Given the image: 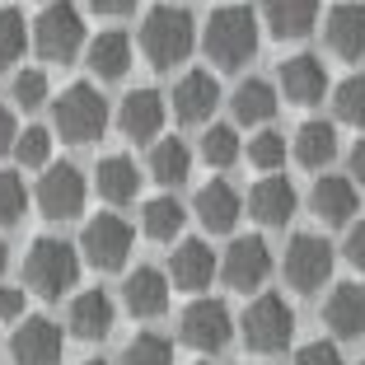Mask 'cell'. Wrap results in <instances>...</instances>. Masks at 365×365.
Masks as SVG:
<instances>
[{
    "label": "cell",
    "instance_id": "obj_1",
    "mask_svg": "<svg viewBox=\"0 0 365 365\" xmlns=\"http://www.w3.org/2000/svg\"><path fill=\"white\" fill-rule=\"evenodd\" d=\"M258 14L248 10V5H220V10L206 19V33H202V47L220 71H239L258 56Z\"/></svg>",
    "mask_w": 365,
    "mask_h": 365
},
{
    "label": "cell",
    "instance_id": "obj_2",
    "mask_svg": "<svg viewBox=\"0 0 365 365\" xmlns=\"http://www.w3.org/2000/svg\"><path fill=\"white\" fill-rule=\"evenodd\" d=\"M140 47L150 56V66L173 71V66L187 61V52L197 47V24L182 5H155L140 24Z\"/></svg>",
    "mask_w": 365,
    "mask_h": 365
},
{
    "label": "cell",
    "instance_id": "obj_3",
    "mask_svg": "<svg viewBox=\"0 0 365 365\" xmlns=\"http://www.w3.org/2000/svg\"><path fill=\"white\" fill-rule=\"evenodd\" d=\"M24 281L33 295L43 300H61L66 290L80 281V253L66 239H38L24 258Z\"/></svg>",
    "mask_w": 365,
    "mask_h": 365
},
{
    "label": "cell",
    "instance_id": "obj_4",
    "mask_svg": "<svg viewBox=\"0 0 365 365\" xmlns=\"http://www.w3.org/2000/svg\"><path fill=\"white\" fill-rule=\"evenodd\" d=\"M239 337H244L248 351H258V356L286 351L290 337H295V309L281 295H258L244 309V319H239Z\"/></svg>",
    "mask_w": 365,
    "mask_h": 365
},
{
    "label": "cell",
    "instance_id": "obj_5",
    "mask_svg": "<svg viewBox=\"0 0 365 365\" xmlns=\"http://www.w3.org/2000/svg\"><path fill=\"white\" fill-rule=\"evenodd\" d=\"M52 122L71 145H89V140H98L103 127H108V103H103V94H98L94 85H71L61 98H56Z\"/></svg>",
    "mask_w": 365,
    "mask_h": 365
},
{
    "label": "cell",
    "instance_id": "obj_6",
    "mask_svg": "<svg viewBox=\"0 0 365 365\" xmlns=\"http://www.w3.org/2000/svg\"><path fill=\"white\" fill-rule=\"evenodd\" d=\"M33 47H38V56H47V61H71V56L85 47V19H80V10L71 0H52V5L38 14V24H33Z\"/></svg>",
    "mask_w": 365,
    "mask_h": 365
},
{
    "label": "cell",
    "instance_id": "obj_7",
    "mask_svg": "<svg viewBox=\"0 0 365 365\" xmlns=\"http://www.w3.org/2000/svg\"><path fill=\"white\" fill-rule=\"evenodd\" d=\"M281 272H286V286L309 295V290H323L328 277H333V244L323 235H295L286 244V258H281Z\"/></svg>",
    "mask_w": 365,
    "mask_h": 365
},
{
    "label": "cell",
    "instance_id": "obj_8",
    "mask_svg": "<svg viewBox=\"0 0 365 365\" xmlns=\"http://www.w3.org/2000/svg\"><path fill=\"white\" fill-rule=\"evenodd\" d=\"M178 333L182 342L192 346V351H225L230 337H235V319H230V304L225 300H192L187 309H182L178 319Z\"/></svg>",
    "mask_w": 365,
    "mask_h": 365
},
{
    "label": "cell",
    "instance_id": "obj_9",
    "mask_svg": "<svg viewBox=\"0 0 365 365\" xmlns=\"http://www.w3.org/2000/svg\"><path fill=\"white\" fill-rule=\"evenodd\" d=\"M131 244H136L131 225L122 220V215H113V211L94 215V220L85 225V235H80V253H85L98 272H118L122 262L131 258Z\"/></svg>",
    "mask_w": 365,
    "mask_h": 365
},
{
    "label": "cell",
    "instance_id": "obj_10",
    "mask_svg": "<svg viewBox=\"0 0 365 365\" xmlns=\"http://www.w3.org/2000/svg\"><path fill=\"white\" fill-rule=\"evenodd\" d=\"M85 192L89 182L76 164H47L43 178H38V206H43L47 220H71V215L85 211Z\"/></svg>",
    "mask_w": 365,
    "mask_h": 365
},
{
    "label": "cell",
    "instance_id": "obj_11",
    "mask_svg": "<svg viewBox=\"0 0 365 365\" xmlns=\"http://www.w3.org/2000/svg\"><path fill=\"white\" fill-rule=\"evenodd\" d=\"M267 272H272V248L258 235H239L225 248V258H220V277L235 290H258L267 281Z\"/></svg>",
    "mask_w": 365,
    "mask_h": 365
},
{
    "label": "cell",
    "instance_id": "obj_12",
    "mask_svg": "<svg viewBox=\"0 0 365 365\" xmlns=\"http://www.w3.org/2000/svg\"><path fill=\"white\" fill-rule=\"evenodd\" d=\"M164 118H169V103H164L160 89H131L118 108V127L127 140H160L164 131Z\"/></svg>",
    "mask_w": 365,
    "mask_h": 365
},
{
    "label": "cell",
    "instance_id": "obj_13",
    "mask_svg": "<svg viewBox=\"0 0 365 365\" xmlns=\"http://www.w3.org/2000/svg\"><path fill=\"white\" fill-rule=\"evenodd\" d=\"M10 351H14V365H61L66 337H61V328H56L52 319L38 314V319H24L19 323Z\"/></svg>",
    "mask_w": 365,
    "mask_h": 365
},
{
    "label": "cell",
    "instance_id": "obj_14",
    "mask_svg": "<svg viewBox=\"0 0 365 365\" xmlns=\"http://www.w3.org/2000/svg\"><path fill=\"white\" fill-rule=\"evenodd\" d=\"M323 38H328L333 56H342V61H361V56H365V5H361V0H342V5H333L328 19H323Z\"/></svg>",
    "mask_w": 365,
    "mask_h": 365
},
{
    "label": "cell",
    "instance_id": "obj_15",
    "mask_svg": "<svg viewBox=\"0 0 365 365\" xmlns=\"http://www.w3.org/2000/svg\"><path fill=\"white\" fill-rule=\"evenodd\" d=\"M173 118L187 122V127H197V122H211L215 103H220V85H215V76H206V71H187V76L173 85Z\"/></svg>",
    "mask_w": 365,
    "mask_h": 365
},
{
    "label": "cell",
    "instance_id": "obj_16",
    "mask_svg": "<svg viewBox=\"0 0 365 365\" xmlns=\"http://www.w3.org/2000/svg\"><path fill=\"white\" fill-rule=\"evenodd\" d=\"M122 300L131 319H160L169 309V277L160 267H136L122 281Z\"/></svg>",
    "mask_w": 365,
    "mask_h": 365
},
{
    "label": "cell",
    "instance_id": "obj_17",
    "mask_svg": "<svg viewBox=\"0 0 365 365\" xmlns=\"http://www.w3.org/2000/svg\"><path fill=\"white\" fill-rule=\"evenodd\" d=\"M113 323H118V309H113V295H103V290H80L71 300V314H66V328L76 337H85V342L108 337Z\"/></svg>",
    "mask_w": 365,
    "mask_h": 365
},
{
    "label": "cell",
    "instance_id": "obj_18",
    "mask_svg": "<svg viewBox=\"0 0 365 365\" xmlns=\"http://www.w3.org/2000/svg\"><path fill=\"white\" fill-rule=\"evenodd\" d=\"M281 94L290 98V103H319L323 94H328V71H323L319 56L300 52V56H286L281 61Z\"/></svg>",
    "mask_w": 365,
    "mask_h": 365
},
{
    "label": "cell",
    "instance_id": "obj_19",
    "mask_svg": "<svg viewBox=\"0 0 365 365\" xmlns=\"http://www.w3.org/2000/svg\"><path fill=\"white\" fill-rule=\"evenodd\" d=\"M314 215H319L323 225H346L356 215V206H361V197H356V182L342 178V173H323L319 182H314V197H309Z\"/></svg>",
    "mask_w": 365,
    "mask_h": 365
},
{
    "label": "cell",
    "instance_id": "obj_20",
    "mask_svg": "<svg viewBox=\"0 0 365 365\" xmlns=\"http://www.w3.org/2000/svg\"><path fill=\"white\" fill-rule=\"evenodd\" d=\"M192 211H197V225H202V230H211V235H230L235 220H239V211H244V197H239L230 182H206L202 192H197Z\"/></svg>",
    "mask_w": 365,
    "mask_h": 365
},
{
    "label": "cell",
    "instance_id": "obj_21",
    "mask_svg": "<svg viewBox=\"0 0 365 365\" xmlns=\"http://www.w3.org/2000/svg\"><path fill=\"white\" fill-rule=\"evenodd\" d=\"M323 323L337 337H365V286L361 281H342L323 300Z\"/></svg>",
    "mask_w": 365,
    "mask_h": 365
},
{
    "label": "cell",
    "instance_id": "obj_22",
    "mask_svg": "<svg viewBox=\"0 0 365 365\" xmlns=\"http://www.w3.org/2000/svg\"><path fill=\"white\" fill-rule=\"evenodd\" d=\"M215 253H211V244H202V239H182L178 248H173V258H169V277H173V286H182V290H206L211 286V277H215Z\"/></svg>",
    "mask_w": 365,
    "mask_h": 365
},
{
    "label": "cell",
    "instance_id": "obj_23",
    "mask_svg": "<svg viewBox=\"0 0 365 365\" xmlns=\"http://www.w3.org/2000/svg\"><path fill=\"white\" fill-rule=\"evenodd\" d=\"M248 211H253V220H262V225H286L290 215H295V187H290V178L267 173L262 182H253Z\"/></svg>",
    "mask_w": 365,
    "mask_h": 365
},
{
    "label": "cell",
    "instance_id": "obj_24",
    "mask_svg": "<svg viewBox=\"0 0 365 365\" xmlns=\"http://www.w3.org/2000/svg\"><path fill=\"white\" fill-rule=\"evenodd\" d=\"M85 61H89V71H94L98 80H122V76L131 71V38H127L122 29L98 33L94 43H89Z\"/></svg>",
    "mask_w": 365,
    "mask_h": 365
},
{
    "label": "cell",
    "instance_id": "obj_25",
    "mask_svg": "<svg viewBox=\"0 0 365 365\" xmlns=\"http://www.w3.org/2000/svg\"><path fill=\"white\" fill-rule=\"evenodd\" d=\"M94 187L98 197H108L113 206L122 202H136V187H140V169L131 155H108V160H98L94 169Z\"/></svg>",
    "mask_w": 365,
    "mask_h": 365
},
{
    "label": "cell",
    "instance_id": "obj_26",
    "mask_svg": "<svg viewBox=\"0 0 365 365\" xmlns=\"http://www.w3.org/2000/svg\"><path fill=\"white\" fill-rule=\"evenodd\" d=\"M262 19L277 38H309L319 24V0H267Z\"/></svg>",
    "mask_w": 365,
    "mask_h": 365
},
{
    "label": "cell",
    "instance_id": "obj_27",
    "mask_svg": "<svg viewBox=\"0 0 365 365\" xmlns=\"http://www.w3.org/2000/svg\"><path fill=\"white\" fill-rule=\"evenodd\" d=\"M230 108H235V122L239 127H262V122L277 118V85L267 80H244V85L230 94Z\"/></svg>",
    "mask_w": 365,
    "mask_h": 365
},
{
    "label": "cell",
    "instance_id": "obj_28",
    "mask_svg": "<svg viewBox=\"0 0 365 365\" xmlns=\"http://www.w3.org/2000/svg\"><path fill=\"white\" fill-rule=\"evenodd\" d=\"M150 173H155V182H164V187L187 182V173H192V150H187V140H178V136L155 140L150 145Z\"/></svg>",
    "mask_w": 365,
    "mask_h": 365
},
{
    "label": "cell",
    "instance_id": "obj_29",
    "mask_svg": "<svg viewBox=\"0 0 365 365\" xmlns=\"http://www.w3.org/2000/svg\"><path fill=\"white\" fill-rule=\"evenodd\" d=\"M337 155V127L333 122H304L300 131H295V160L304 164V169H323V164Z\"/></svg>",
    "mask_w": 365,
    "mask_h": 365
},
{
    "label": "cell",
    "instance_id": "obj_30",
    "mask_svg": "<svg viewBox=\"0 0 365 365\" xmlns=\"http://www.w3.org/2000/svg\"><path fill=\"white\" fill-rule=\"evenodd\" d=\"M182 225H187V211H182L173 197H155V202L140 206V230H145V239H155V244H173V239L182 235Z\"/></svg>",
    "mask_w": 365,
    "mask_h": 365
},
{
    "label": "cell",
    "instance_id": "obj_31",
    "mask_svg": "<svg viewBox=\"0 0 365 365\" xmlns=\"http://www.w3.org/2000/svg\"><path fill=\"white\" fill-rule=\"evenodd\" d=\"M122 365H173V342L164 333H136L122 346Z\"/></svg>",
    "mask_w": 365,
    "mask_h": 365
},
{
    "label": "cell",
    "instance_id": "obj_32",
    "mask_svg": "<svg viewBox=\"0 0 365 365\" xmlns=\"http://www.w3.org/2000/svg\"><path fill=\"white\" fill-rule=\"evenodd\" d=\"M244 155V145H239V131L235 127H206V136H202V160L211 164V169H230V164Z\"/></svg>",
    "mask_w": 365,
    "mask_h": 365
},
{
    "label": "cell",
    "instance_id": "obj_33",
    "mask_svg": "<svg viewBox=\"0 0 365 365\" xmlns=\"http://www.w3.org/2000/svg\"><path fill=\"white\" fill-rule=\"evenodd\" d=\"M333 108H337V122L365 127V76H346L342 85L333 89Z\"/></svg>",
    "mask_w": 365,
    "mask_h": 365
},
{
    "label": "cell",
    "instance_id": "obj_34",
    "mask_svg": "<svg viewBox=\"0 0 365 365\" xmlns=\"http://www.w3.org/2000/svg\"><path fill=\"white\" fill-rule=\"evenodd\" d=\"M14 160L24 169H47L52 164V131L47 127H24L19 140H14Z\"/></svg>",
    "mask_w": 365,
    "mask_h": 365
},
{
    "label": "cell",
    "instance_id": "obj_35",
    "mask_svg": "<svg viewBox=\"0 0 365 365\" xmlns=\"http://www.w3.org/2000/svg\"><path fill=\"white\" fill-rule=\"evenodd\" d=\"M244 155H248V164H258L262 173H277L281 164H286V136L262 127L258 136H248V150Z\"/></svg>",
    "mask_w": 365,
    "mask_h": 365
},
{
    "label": "cell",
    "instance_id": "obj_36",
    "mask_svg": "<svg viewBox=\"0 0 365 365\" xmlns=\"http://www.w3.org/2000/svg\"><path fill=\"white\" fill-rule=\"evenodd\" d=\"M24 43H29V29H24V14L0 5V71L14 66L24 56Z\"/></svg>",
    "mask_w": 365,
    "mask_h": 365
},
{
    "label": "cell",
    "instance_id": "obj_37",
    "mask_svg": "<svg viewBox=\"0 0 365 365\" xmlns=\"http://www.w3.org/2000/svg\"><path fill=\"white\" fill-rule=\"evenodd\" d=\"M29 211V192H24V178L10 169H0V225H19V215Z\"/></svg>",
    "mask_w": 365,
    "mask_h": 365
},
{
    "label": "cell",
    "instance_id": "obj_38",
    "mask_svg": "<svg viewBox=\"0 0 365 365\" xmlns=\"http://www.w3.org/2000/svg\"><path fill=\"white\" fill-rule=\"evenodd\" d=\"M47 94H52V85H47V71H33V66H24L19 76H14V103H19V108H43Z\"/></svg>",
    "mask_w": 365,
    "mask_h": 365
},
{
    "label": "cell",
    "instance_id": "obj_39",
    "mask_svg": "<svg viewBox=\"0 0 365 365\" xmlns=\"http://www.w3.org/2000/svg\"><path fill=\"white\" fill-rule=\"evenodd\" d=\"M295 365H346L342 351H337V342H304L300 351H295Z\"/></svg>",
    "mask_w": 365,
    "mask_h": 365
},
{
    "label": "cell",
    "instance_id": "obj_40",
    "mask_svg": "<svg viewBox=\"0 0 365 365\" xmlns=\"http://www.w3.org/2000/svg\"><path fill=\"white\" fill-rule=\"evenodd\" d=\"M346 262H351L356 272H365V220H356L351 235H346Z\"/></svg>",
    "mask_w": 365,
    "mask_h": 365
},
{
    "label": "cell",
    "instance_id": "obj_41",
    "mask_svg": "<svg viewBox=\"0 0 365 365\" xmlns=\"http://www.w3.org/2000/svg\"><path fill=\"white\" fill-rule=\"evenodd\" d=\"M24 304H29V295L19 286H0V319H19Z\"/></svg>",
    "mask_w": 365,
    "mask_h": 365
},
{
    "label": "cell",
    "instance_id": "obj_42",
    "mask_svg": "<svg viewBox=\"0 0 365 365\" xmlns=\"http://www.w3.org/2000/svg\"><path fill=\"white\" fill-rule=\"evenodd\" d=\"M14 140H19V122H14V113L5 103H0V155L14 150Z\"/></svg>",
    "mask_w": 365,
    "mask_h": 365
},
{
    "label": "cell",
    "instance_id": "obj_43",
    "mask_svg": "<svg viewBox=\"0 0 365 365\" xmlns=\"http://www.w3.org/2000/svg\"><path fill=\"white\" fill-rule=\"evenodd\" d=\"M98 14H127V10H136V0H89Z\"/></svg>",
    "mask_w": 365,
    "mask_h": 365
},
{
    "label": "cell",
    "instance_id": "obj_44",
    "mask_svg": "<svg viewBox=\"0 0 365 365\" xmlns=\"http://www.w3.org/2000/svg\"><path fill=\"white\" fill-rule=\"evenodd\" d=\"M351 182L365 187V140H356V150H351Z\"/></svg>",
    "mask_w": 365,
    "mask_h": 365
},
{
    "label": "cell",
    "instance_id": "obj_45",
    "mask_svg": "<svg viewBox=\"0 0 365 365\" xmlns=\"http://www.w3.org/2000/svg\"><path fill=\"white\" fill-rule=\"evenodd\" d=\"M5 267H10V248L0 244V277H5Z\"/></svg>",
    "mask_w": 365,
    "mask_h": 365
},
{
    "label": "cell",
    "instance_id": "obj_46",
    "mask_svg": "<svg viewBox=\"0 0 365 365\" xmlns=\"http://www.w3.org/2000/svg\"><path fill=\"white\" fill-rule=\"evenodd\" d=\"M80 365H108V361H80Z\"/></svg>",
    "mask_w": 365,
    "mask_h": 365
},
{
    "label": "cell",
    "instance_id": "obj_47",
    "mask_svg": "<svg viewBox=\"0 0 365 365\" xmlns=\"http://www.w3.org/2000/svg\"><path fill=\"white\" fill-rule=\"evenodd\" d=\"M361 365H365V361H361Z\"/></svg>",
    "mask_w": 365,
    "mask_h": 365
}]
</instances>
